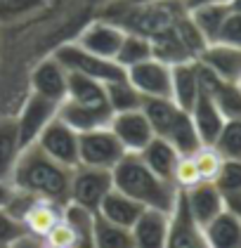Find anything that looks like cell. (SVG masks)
Wrapping results in <instances>:
<instances>
[{"mask_svg": "<svg viewBox=\"0 0 241 248\" xmlns=\"http://www.w3.org/2000/svg\"><path fill=\"white\" fill-rule=\"evenodd\" d=\"M66 99H71L80 107H88L102 114H113L107 99V88L104 83L95 80V78L80 76V74H69V90H66Z\"/></svg>", "mask_w": 241, "mask_h": 248, "instance_id": "cell-20", "label": "cell"}, {"mask_svg": "<svg viewBox=\"0 0 241 248\" xmlns=\"http://www.w3.org/2000/svg\"><path fill=\"white\" fill-rule=\"evenodd\" d=\"M64 222L74 232L71 248H95V213L78 203H64Z\"/></svg>", "mask_w": 241, "mask_h": 248, "instance_id": "cell-27", "label": "cell"}, {"mask_svg": "<svg viewBox=\"0 0 241 248\" xmlns=\"http://www.w3.org/2000/svg\"><path fill=\"white\" fill-rule=\"evenodd\" d=\"M126 78L142 97H170V64L149 57L126 69Z\"/></svg>", "mask_w": 241, "mask_h": 248, "instance_id": "cell-11", "label": "cell"}, {"mask_svg": "<svg viewBox=\"0 0 241 248\" xmlns=\"http://www.w3.org/2000/svg\"><path fill=\"white\" fill-rule=\"evenodd\" d=\"M185 196V203L189 215L194 217V222L199 227H206L213 217H218L227 203H225L223 191L215 187V182H199L189 189H180Z\"/></svg>", "mask_w": 241, "mask_h": 248, "instance_id": "cell-12", "label": "cell"}, {"mask_svg": "<svg viewBox=\"0 0 241 248\" xmlns=\"http://www.w3.org/2000/svg\"><path fill=\"white\" fill-rule=\"evenodd\" d=\"M24 234H26L24 225L17 217H12L5 208H0V246H10L12 241H17Z\"/></svg>", "mask_w": 241, "mask_h": 248, "instance_id": "cell-35", "label": "cell"}, {"mask_svg": "<svg viewBox=\"0 0 241 248\" xmlns=\"http://www.w3.org/2000/svg\"><path fill=\"white\" fill-rule=\"evenodd\" d=\"M113 189L112 170L107 168H90V166H78L71 172V191L69 201L78 203L83 208L97 213L104 196Z\"/></svg>", "mask_w": 241, "mask_h": 248, "instance_id": "cell-6", "label": "cell"}, {"mask_svg": "<svg viewBox=\"0 0 241 248\" xmlns=\"http://www.w3.org/2000/svg\"><path fill=\"white\" fill-rule=\"evenodd\" d=\"M166 248H210L204 236V229L194 222L185 203L182 191L177 194V203L170 213V232Z\"/></svg>", "mask_w": 241, "mask_h": 248, "instance_id": "cell-14", "label": "cell"}, {"mask_svg": "<svg viewBox=\"0 0 241 248\" xmlns=\"http://www.w3.org/2000/svg\"><path fill=\"white\" fill-rule=\"evenodd\" d=\"M71 172H74L71 168L57 163L38 144H29L19 154L12 175V187L57 203H69Z\"/></svg>", "mask_w": 241, "mask_h": 248, "instance_id": "cell-1", "label": "cell"}, {"mask_svg": "<svg viewBox=\"0 0 241 248\" xmlns=\"http://www.w3.org/2000/svg\"><path fill=\"white\" fill-rule=\"evenodd\" d=\"M33 144H38L50 158H55L57 163H62L71 170L78 168V163H80L78 161V133L74 128H69L59 116L48 123V128L38 135Z\"/></svg>", "mask_w": 241, "mask_h": 248, "instance_id": "cell-7", "label": "cell"}, {"mask_svg": "<svg viewBox=\"0 0 241 248\" xmlns=\"http://www.w3.org/2000/svg\"><path fill=\"white\" fill-rule=\"evenodd\" d=\"M40 248H66V246H55V244H48V241H40Z\"/></svg>", "mask_w": 241, "mask_h": 248, "instance_id": "cell-44", "label": "cell"}, {"mask_svg": "<svg viewBox=\"0 0 241 248\" xmlns=\"http://www.w3.org/2000/svg\"><path fill=\"white\" fill-rule=\"evenodd\" d=\"M229 12H232L229 2H213V5H201L189 10V19L194 21V26L199 29L206 43H215Z\"/></svg>", "mask_w": 241, "mask_h": 248, "instance_id": "cell-25", "label": "cell"}, {"mask_svg": "<svg viewBox=\"0 0 241 248\" xmlns=\"http://www.w3.org/2000/svg\"><path fill=\"white\" fill-rule=\"evenodd\" d=\"M215 187L223 191V196H232L241 191V161L237 158H225L223 168L215 177Z\"/></svg>", "mask_w": 241, "mask_h": 248, "instance_id": "cell-33", "label": "cell"}, {"mask_svg": "<svg viewBox=\"0 0 241 248\" xmlns=\"http://www.w3.org/2000/svg\"><path fill=\"white\" fill-rule=\"evenodd\" d=\"M225 203H227V208L232 213H237L241 217V191L239 194H232V196H225Z\"/></svg>", "mask_w": 241, "mask_h": 248, "instance_id": "cell-40", "label": "cell"}, {"mask_svg": "<svg viewBox=\"0 0 241 248\" xmlns=\"http://www.w3.org/2000/svg\"><path fill=\"white\" fill-rule=\"evenodd\" d=\"M201 229L210 248H241V217L229 208H225Z\"/></svg>", "mask_w": 241, "mask_h": 248, "instance_id": "cell-22", "label": "cell"}, {"mask_svg": "<svg viewBox=\"0 0 241 248\" xmlns=\"http://www.w3.org/2000/svg\"><path fill=\"white\" fill-rule=\"evenodd\" d=\"M142 111L149 118L154 135L168 140L180 154H194L201 147L189 111L180 109L170 97H145Z\"/></svg>", "mask_w": 241, "mask_h": 248, "instance_id": "cell-3", "label": "cell"}, {"mask_svg": "<svg viewBox=\"0 0 241 248\" xmlns=\"http://www.w3.org/2000/svg\"><path fill=\"white\" fill-rule=\"evenodd\" d=\"M168 232H170V213L156 208H145L130 229L135 248H166Z\"/></svg>", "mask_w": 241, "mask_h": 248, "instance_id": "cell-16", "label": "cell"}, {"mask_svg": "<svg viewBox=\"0 0 241 248\" xmlns=\"http://www.w3.org/2000/svg\"><path fill=\"white\" fill-rule=\"evenodd\" d=\"M218 40H220V43H227V45H234V47H241V15L239 12L232 10V12L227 15Z\"/></svg>", "mask_w": 241, "mask_h": 248, "instance_id": "cell-36", "label": "cell"}, {"mask_svg": "<svg viewBox=\"0 0 241 248\" xmlns=\"http://www.w3.org/2000/svg\"><path fill=\"white\" fill-rule=\"evenodd\" d=\"M189 116H192V123L196 128V135L201 140V144H215L218 135L225 125V116L223 111L218 109V104L213 102V97L201 88V93L196 97L194 107L189 109Z\"/></svg>", "mask_w": 241, "mask_h": 248, "instance_id": "cell-19", "label": "cell"}, {"mask_svg": "<svg viewBox=\"0 0 241 248\" xmlns=\"http://www.w3.org/2000/svg\"><path fill=\"white\" fill-rule=\"evenodd\" d=\"M0 248H7V246H0Z\"/></svg>", "mask_w": 241, "mask_h": 248, "instance_id": "cell-46", "label": "cell"}, {"mask_svg": "<svg viewBox=\"0 0 241 248\" xmlns=\"http://www.w3.org/2000/svg\"><path fill=\"white\" fill-rule=\"evenodd\" d=\"M229 7H232L234 12H239L241 15V0H229Z\"/></svg>", "mask_w": 241, "mask_h": 248, "instance_id": "cell-43", "label": "cell"}, {"mask_svg": "<svg viewBox=\"0 0 241 248\" xmlns=\"http://www.w3.org/2000/svg\"><path fill=\"white\" fill-rule=\"evenodd\" d=\"M104 88H107V99H109V107H112L113 114H118V111H132V109H142L145 97L130 85L128 78H121V80L107 83Z\"/></svg>", "mask_w": 241, "mask_h": 248, "instance_id": "cell-30", "label": "cell"}, {"mask_svg": "<svg viewBox=\"0 0 241 248\" xmlns=\"http://www.w3.org/2000/svg\"><path fill=\"white\" fill-rule=\"evenodd\" d=\"M57 111H59V104L52 102V99H48V97H40L36 93H31V95L26 97L21 111L15 118L21 147L33 144L38 140V135L48 128V123L52 118H57Z\"/></svg>", "mask_w": 241, "mask_h": 248, "instance_id": "cell-8", "label": "cell"}, {"mask_svg": "<svg viewBox=\"0 0 241 248\" xmlns=\"http://www.w3.org/2000/svg\"><path fill=\"white\" fill-rule=\"evenodd\" d=\"M201 93V78H199V64L196 59L180 62L170 66V99L189 111Z\"/></svg>", "mask_w": 241, "mask_h": 248, "instance_id": "cell-17", "label": "cell"}, {"mask_svg": "<svg viewBox=\"0 0 241 248\" xmlns=\"http://www.w3.org/2000/svg\"><path fill=\"white\" fill-rule=\"evenodd\" d=\"M7 248H40V239L24 234V236H19L17 241H12V244H10Z\"/></svg>", "mask_w": 241, "mask_h": 248, "instance_id": "cell-39", "label": "cell"}, {"mask_svg": "<svg viewBox=\"0 0 241 248\" xmlns=\"http://www.w3.org/2000/svg\"><path fill=\"white\" fill-rule=\"evenodd\" d=\"M199 182H204V180H201V175L196 170V163H194L192 154H182V156L177 158L175 172H173V185H175L177 189H189V187H194V185H199Z\"/></svg>", "mask_w": 241, "mask_h": 248, "instance_id": "cell-34", "label": "cell"}, {"mask_svg": "<svg viewBox=\"0 0 241 248\" xmlns=\"http://www.w3.org/2000/svg\"><path fill=\"white\" fill-rule=\"evenodd\" d=\"M142 210H145L142 203L132 201V199L126 196L123 191L112 189L107 196H104V201L99 203L97 215H99V217H104V220H107V222H112V225L132 229V225L137 222V217L142 215Z\"/></svg>", "mask_w": 241, "mask_h": 248, "instance_id": "cell-21", "label": "cell"}, {"mask_svg": "<svg viewBox=\"0 0 241 248\" xmlns=\"http://www.w3.org/2000/svg\"><path fill=\"white\" fill-rule=\"evenodd\" d=\"M118 2H123V5H132V7H137V5H149V2H156V0H118Z\"/></svg>", "mask_w": 241, "mask_h": 248, "instance_id": "cell-42", "label": "cell"}, {"mask_svg": "<svg viewBox=\"0 0 241 248\" xmlns=\"http://www.w3.org/2000/svg\"><path fill=\"white\" fill-rule=\"evenodd\" d=\"M192 158H194V163H196V170L201 175V180L204 182H215V177H218V172L223 168V156L220 152L213 147V144H201L196 152L192 154Z\"/></svg>", "mask_w": 241, "mask_h": 248, "instance_id": "cell-31", "label": "cell"}, {"mask_svg": "<svg viewBox=\"0 0 241 248\" xmlns=\"http://www.w3.org/2000/svg\"><path fill=\"white\" fill-rule=\"evenodd\" d=\"M126 154L128 152L123 149V144L118 142V137L112 133L109 125L78 133V161H80L78 166L112 170Z\"/></svg>", "mask_w": 241, "mask_h": 248, "instance_id": "cell-5", "label": "cell"}, {"mask_svg": "<svg viewBox=\"0 0 241 248\" xmlns=\"http://www.w3.org/2000/svg\"><path fill=\"white\" fill-rule=\"evenodd\" d=\"M95 248H135L130 229L107 222L95 213Z\"/></svg>", "mask_w": 241, "mask_h": 248, "instance_id": "cell-29", "label": "cell"}, {"mask_svg": "<svg viewBox=\"0 0 241 248\" xmlns=\"http://www.w3.org/2000/svg\"><path fill=\"white\" fill-rule=\"evenodd\" d=\"M109 128L128 154H140L154 140V128H151V123L142 109L112 114Z\"/></svg>", "mask_w": 241, "mask_h": 248, "instance_id": "cell-9", "label": "cell"}, {"mask_svg": "<svg viewBox=\"0 0 241 248\" xmlns=\"http://www.w3.org/2000/svg\"><path fill=\"white\" fill-rule=\"evenodd\" d=\"M62 217H64V203L36 196L31 201V206L26 208V213L21 215V225L29 236H36L43 241L57 222H62Z\"/></svg>", "mask_w": 241, "mask_h": 248, "instance_id": "cell-18", "label": "cell"}, {"mask_svg": "<svg viewBox=\"0 0 241 248\" xmlns=\"http://www.w3.org/2000/svg\"><path fill=\"white\" fill-rule=\"evenodd\" d=\"M43 241H48V244H55V246H66L71 248L74 246V232H71V227L64 222V217H62V222H57L55 227H52V232L43 239Z\"/></svg>", "mask_w": 241, "mask_h": 248, "instance_id": "cell-38", "label": "cell"}, {"mask_svg": "<svg viewBox=\"0 0 241 248\" xmlns=\"http://www.w3.org/2000/svg\"><path fill=\"white\" fill-rule=\"evenodd\" d=\"M196 62L204 64L208 71H213L220 80H227V83L241 80V47L215 40V43H208L201 50Z\"/></svg>", "mask_w": 241, "mask_h": 248, "instance_id": "cell-15", "label": "cell"}, {"mask_svg": "<svg viewBox=\"0 0 241 248\" xmlns=\"http://www.w3.org/2000/svg\"><path fill=\"white\" fill-rule=\"evenodd\" d=\"M55 57L62 62V66L69 74H80V76L95 78V80H99L104 85L126 78V69L118 62L97 57L93 52L83 50L78 43H64V45H59L55 50Z\"/></svg>", "mask_w": 241, "mask_h": 248, "instance_id": "cell-4", "label": "cell"}, {"mask_svg": "<svg viewBox=\"0 0 241 248\" xmlns=\"http://www.w3.org/2000/svg\"><path fill=\"white\" fill-rule=\"evenodd\" d=\"M123 36H126V29L118 26L116 21L112 19H97L93 24H88L74 43H78L83 50L93 52L97 57L104 59H113L116 62V55H118V47L123 43Z\"/></svg>", "mask_w": 241, "mask_h": 248, "instance_id": "cell-10", "label": "cell"}, {"mask_svg": "<svg viewBox=\"0 0 241 248\" xmlns=\"http://www.w3.org/2000/svg\"><path fill=\"white\" fill-rule=\"evenodd\" d=\"M21 140H19V130L15 121H5L0 123V182L12 185V175H15V166L21 154Z\"/></svg>", "mask_w": 241, "mask_h": 248, "instance_id": "cell-26", "label": "cell"}, {"mask_svg": "<svg viewBox=\"0 0 241 248\" xmlns=\"http://www.w3.org/2000/svg\"><path fill=\"white\" fill-rule=\"evenodd\" d=\"M40 2L45 0H0V19H12L19 15H26Z\"/></svg>", "mask_w": 241, "mask_h": 248, "instance_id": "cell-37", "label": "cell"}, {"mask_svg": "<svg viewBox=\"0 0 241 248\" xmlns=\"http://www.w3.org/2000/svg\"><path fill=\"white\" fill-rule=\"evenodd\" d=\"M239 88H241V80H239Z\"/></svg>", "mask_w": 241, "mask_h": 248, "instance_id": "cell-45", "label": "cell"}, {"mask_svg": "<svg viewBox=\"0 0 241 248\" xmlns=\"http://www.w3.org/2000/svg\"><path fill=\"white\" fill-rule=\"evenodd\" d=\"M57 116L69 128H74L76 133H88V130H95V128H104L112 121V114H102V111H95V109H88V107H80L71 99H64L59 104Z\"/></svg>", "mask_w": 241, "mask_h": 248, "instance_id": "cell-24", "label": "cell"}, {"mask_svg": "<svg viewBox=\"0 0 241 248\" xmlns=\"http://www.w3.org/2000/svg\"><path fill=\"white\" fill-rule=\"evenodd\" d=\"M66 90H69V71L62 66V62L55 55L43 59L33 69V74H31V93L62 104L66 99Z\"/></svg>", "mask_w": 241, "mask_h": 248, "instance_id": "cell-13", "label": "cell"}, {"mask_svg": "<svg viewBox=\"0 0 241 248\" xmlns=\"http://www.w3.org/2000/svg\"><path fill=\"white\" fill-rule=\"evenodd\" d=\"M113 189L123 191L132 201L142 203L145 208H156L163 213H173L177 203L180 189L149 170L147 163L140 158V154H126L112 168Z\"/></svg>", "mask_w": 241, "mask_h": 248, "instance_id": "cell-2", "label": "cell"}, {"mask_svg": "<svg viewBox=\"0 0 241 248\" xmlns=\"http://www.w3.org/2000/svg\"><path fill=\"white\" fill-rule=\"evenodd\" d=\"M154 57V47H151V40L142 33H135V31H126L123 36V43L118 47V55H116V62L123 66V69H130L145 59Z\"/></svg>", "mask_w": 241, "mask_h": 248, "instance_id": "cell-28", "label": "cell"}, {"mask_svg": "<svg viewBox=\"0 0 241 248\" xmlns=\"http://www.w3.org/2000/svg\"><path fill=\"white\" fill-rule=\"evenodd\" d=\"M180 156L182 154L177 152L168 140L156 137V135H154V140L149 142L147 147L140 152V158L147 163L149 170H154L159 177H163L168 182H173V172H175V166H177Z\"/></svg>", "mask_w": 241, "mask_h": 248, "instance_id": "cell-23", "label": "cell"}, {"mask_svg": "<svg viewBox=\"0 0 241 248\" xmlns=\"http://www.w3.org/2000/svg\"><path fill=\"white\" fill-rule=\"evenodd\" d=\"M213 2H229V0H185L187 10H194V7H201V5H213Z\"/></svg>", "mask_w": 241, "mask_h": 248, "instance_id": "cell-41", "label": "cell"}, {"mask_svg": "<svg viewBox=\"0 0 241 248\" xmlns=\"http://www.w3.org/2000/svg\"><path fill=\"white\" fill-rule=\"evenodd\" d=\"M223 158H237L241 161V121H225L223 130L213 144Z\"/></svg>", "mask_w": 241, "mask_h": 248, "instance_id": "cell-32", "label": "cell"}]
</instances>
